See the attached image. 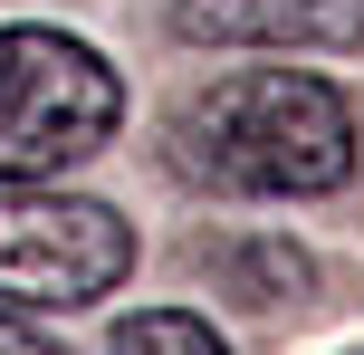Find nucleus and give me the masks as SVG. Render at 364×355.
I'll return each instance as SVG.
<instances>
[{
    "label": "nucleus",
    "mask_w": 364,
    "mask_h": 355,
    "mask_svg": "<svg viewBox=\"0 0 364 355\" xmlns=\"http://www.w3.org/2000/svg\"><path fill=\"white\" fill-rule=\"evenodd\" d=\"M164 144L182 183L250 192V202H307L355 173V106L346 87H326L307 68H240L182 96Z\"/></svg>",
    "instance_id": "f257e3e1"
},
{
    "label": "nucleus",
    "mask_w": 364,
    "mask_h": 355,
    "mask_svg": "<svg viewBox=\"0 0 364 355\" xmlns=\"http://www.w3.org/2000/svg\"><path fill=\"white\" fill-rule=\"evenodd\" d=\"M125 77L68 29H0V183L29 192L115 144Z\"/></svg>",
    "instance_id": "f03ea898"
},
{
    "label": "nucleus",
    "mask_w": 364,
    "mask_h": 355,
    "mask_svg": "<svg viewBox=\"0 0 364 355\" xmlns=\"http://www.w3.org/2000/svg\"><path fill=\"white\" fill-rule=\"evenodd\" d=\"M134 231L87 192H0V307H96L125 288Z\"/></svg>",
    "instance_id": "7ed1b4c3"
},
{
    "label": "nucleus",
    "mask_w": 364,
    "mask_h": 355,
    "mask_svg": "<svg viewBox=\"0 0 364 355\" xmlns=\"http://www.w3.org/2000/svg\"><path fill=\"white\" fill-rule=\"evenodd\" d=\"M192 48H364V0H173Z\"/></svg>",
    "instance_id": "20e7f679"
},
{
    "label": "nucleus",
    "mask_w": 364,
    "mask_h": 355,
    "mask_svg": "<svg viewBox=\"0 0 364 355\" xmlns=\"http://www.w3.org/2000/svg\"><path fill=\"white\" fill-rule=\"evenodd\" d=\"M211 269L230 279V298H240V307H288V298H307V288H316V269L297 260L288 240H250V250H220Z\"/></svg>",
    "instance_id": "39448f33"
},
{
    "label": "nucleus",
    "mask_w": 364,
    "mask_h": 355,
    "mask_svg": "<svg viewBox=\"0 0 364 355\" xmlns=\"http://www.w3.org/2000/svg\"><path fill=\"white\" fill-rule=\"evenodd\" d=\"M106 355H230V346H220L192 307H134V317L106 337Z\"/></svg>",
    "instance_id": "423d86ee"
},
{
    "label": "nucleus",
    "mask_w": 364,
    "mask_h": 355,
    "mask_svg": "<svg viewBox=\"0 0 364 355\" xmlns=\"http://www.w3.org/2000/svg\"><path fill=\"white\" fill-rule=\"evenodd\" d=\"M0 355H58L48 337H38V327L29 317H0Z\"/></svg>",
    "instance_id": "0eeeda50"
}]
</instances>
